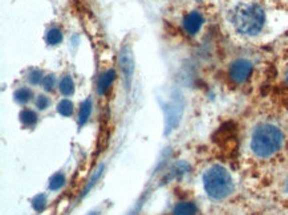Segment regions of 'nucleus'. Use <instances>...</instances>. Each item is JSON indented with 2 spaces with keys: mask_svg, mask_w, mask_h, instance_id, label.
Returning a JSON list of instances; mask_svg holds the SVG:
<instances>
[{
  "mask_svg": "<svg viewBox=\"0 0 288 215\" xmlns=\"http://www.w3.org/2000/svg\"><path fill=\"white\" fill-rule=\"evenodd\" d=\"M43 80H44V76H43L42 71H38V69H35V71H31L28 73V81L32 85H39V84L43 83Z\"/></svg>",
  "mask_w": 288,
  "mask_h": 215,
  "instance_id": "obj_17",
  "label": "nucleus"
},
{
  "mask_svg": "<svg viewBox=\"0 0 288 215\" xmlns=\"http://www.w3.org/2000/svg\"><path fill=\"white\" fill-rule=\"evenodd\" d=\"M14 97H15L16 102H19V104H26V102L30 101L31 97H32V92H31L28 88H19V89L15 92Z\"/></svg>",
  "mask_w": 288,
  "mask_h": 215,
  "instance_id": "obj_16",
  "label": "nucleus"
},
{
  "mask_svg": "<svg viewBox=\"0 0 288 215\" xmlns=\"http://www.w3.org/2000/svg\"><path fill=\"white\" fill-rule=\"evenodd\" d=\"M57 112L61 114V116H64V117H69V116H72L73 113V102L69 101V100H61L59 104H57Z\"/></svg>",
  "mask_w": 288,
  "mask_h": 215,
  "instance_id": "obj_14",
  "label": "nucleus"
},
{
  "mask_svg": "<svg viewBox=\"0 0 288 215\" xmlns=\"http://www.w3.org/2000/svg\"><path fill=\"white\" fill-rule=\"evenodd\" d=\"M65 183V177L64 174L61 173H56L55 175H52L50 179V190L52 191H56V190H60Z\"/></svg>",
  "mask_w": 288,
  "mask_h": 215,
  "instance_id": "obj_15",
  "label": "nucleus"
},
{
  "mask_svg": "<svg viewBox=\"0 0 288 215\" xmlns=\"http://www.w3.org/2000/svg\"><path fill=\"white\" fill-rule=\"evenodd\" d=\"M46 40L50 46H57L63 40V34H61V31L59 28H51L47 32Z\"/></svg>",
  "mask_w": 288,
  "mask_h": 215,
  "instance_id": "obj_13",
  "label": "nucleus"
},
{
  "mask_svg": "<svg viewBox=\"0 0 288 215\" xmlns=\"http://www.w3.org/2000/svg\"><path fill=\"white\" fill-rule=\"evenodd\" d=\"M103 170H104V166H100L99 169L96 170V173H95V175H93V178L91 179V182H89V185H88V187L85 189V194H87L88 191H89V189H91L92 186L95 185V181H97L99 179V177L101 175V173H103Z\"/></svg>",
  "mask_w": 288,
  "mask_h": 215,
  "instance_id": "obj_21",
  "label": "nucleus"
},
{
  "mask_svg": "<svg viewBox=\"0 0 288 215\" xmlns=\"http://www.w3.org/2000/svg\"><path fill=\"white\" fill-rule=\"evenodd\" d=\"M265 23V12L259 4H240L232 12V24L236 31L247 36L258 35Z\"/></svg>",
  "mask_w": 288,
  "mask_h": 215,
  "instance_id": "obj_3",
  "label": "nucleus"
},
{
  "mask_svg": "<svg viewBox=\"0 0 288 215\" xmlns=\"http://www.w3.org/2000/svg\"><path fill=\"white\" fill-rule=\"evenodd\" d=\"M55 84H56V77L53 75H48V76H44V80H43V88L46 89V91H52L53 88H55Z\"/></svg>",
  "mask_w": 288,
  "mask_h": 215,
  "instance_id": "obj_20",
  "label": "nucleus"
},
{
  "mask_svg": "<svg viewBox=\"0 0 288 215\" xmlns=\"http://www.w3.org/2000/svg\"><path fill=\"white\" fill-rule=\"evenodd\" d=\"M118 64L122 73V80L125 83V87L129 89L132 85L133 73H134V59H133L132 48L129 46H125L121 48L120 56H118Z\"/></svg>",
  "mask_w": 288,
  "mask_h": 215,
  "instance_id": "obj_4",
  "label": "nucleus"
},
{
  "mask_svg": "<svg viewBox=\"0 0 288 215\" xmlns=\"http://www.w3.org/2000/svg\"><path fill=\"white\" fill-rule=\"evenodd\" d=\"M51 101L50 98L47 97L44 95H39L36 96V100H35V105L38 108L39 110H46L48 106H50Z\"/></svg>",
  "mask_w": 288,
  "mask_h": 215,
  "instance_id": "obj_19",
  "label": "nucleus"
},
{
  "mask_svg": "<svg viewBox=\"0 0 288 215\" xmlns=\"http://www.w3.org/2000/svg\"><path fill=\"white\" fill-rule=\"evenodd\" d=\"M252 73V63L246 59H238L230 65L228 75L235 84H244Z\"/></svg>",
  "mask_w": 288,
  "mask_h": 215,
  "instance_id": "obj_5",
  "label": "nucleus"
},
{
  "mask_svg": "<svg viewBox=\"0 0 288 215\" xmlns=\"http://www.w3.org/2000/svg\"><path fill=\"white\" fill-rule=\"evenodd\" d=\"M203 187L206 194L214 200H224L235 189L234 179L226 167L212 165L203 174Z\"/></svg>",
  "mask_w": 288,
  "mask_h": 215,
  "instance_id": "obj_2",
  "label": "nucleus"
},
{
  "mask_svg": "<svg viewBox=\"0 0 288 215\" xmlns=\"http://www.w3.org/2000/svg\"><path fill=\"white\" fill-rule=\"evenodd\" d=\"M47 204V196L44 194H40V195L35 196L34 200H32V207L35 208V211H42L43 208L46 207Z\"/></svg>",
  "mask_w": 288,
  "mask_h": 215,
  "instance_id": "obj_18",
  "label": "nucleus"
},
{
  "mask_svg": "<svg viewBox=\"0 0 288 215\" xmlns=\"http://www.w3.org/2000/svg\"><path fill=\"white\" fill-rule=\"evenodd\" d=\"M92 108H93V102H92L91 98H87V100L80 105L79 126H83V125L87 124L92 114Z\"/></svg>",
  "mask_w": 288,
  "mask_h": 215,
  "instance_id": "obj_9",
  "label": "nucleus"
},
{
  "mask_svg": "<svg viewBox=\"0 0 288 215\" xmlns=\"http://www.w3.org/2000/svg\"><path fill=\"white\" fill-rule=\"evenodd\" d=\"M284 143V133L269 122L259 124L251 134V150L259 158H269L280 150Z\"/></svg>",
  "mask_w": 288,
  "mask_h": 215,
  "instance_id": "obj_1",
  "label": "nucleus"
},
{
  "mask_svg": "<svg viewBox=\"0 0 288 215\" xmlns=\"http://www.w3.org/2000/svg\"><path fill=\"white\" fill-rule=\"evenodd\" d=\"M287 83H288V72H287Z\"/></svg>",
  "mask_w": 288,
  "mask_h": 215,
  "instance_id": "obj_23",
  "label": "nucleus"
},
{
  "mask_svg": "<svg viewBox=\"0 0 288 215\" xmlns=\"http://www.w3.org/2000/svg\"><path fill=\"white\" fill-rule=\"evenodd\" d=\"M183 113V105L179 104L178 101H173L169 105V108H166V134L174 130L177 126H178V122L182 117Z\"/></svg>",
  "mask_w": 288,
  "mask_h": 215,
  "instance_id": "obj_6",
  "label": "nucleus"
},
{
  "mask_svg": "<svg viewBox=\"0 0 288 215\" xmlns=\"http://www.w3.org/2000/svg\"><path fill=\"white\" fill-rule=\"evenodd\" d=\"M203 15L199 11H193L187 14L183 19V28L189 35H197L203 26Z\"/></svg>",
  "mask_w": 288,
  "mask_h": 215,
  "instance_id": "obj_7",
  "label": "nucleus"
},
{
  "mask_svg": "<svg viewBox=\"0 0 288 215\" xmlns=\"http://www.w3.org/2000/svg\"><path fill=\"white\" fill-rule=\"evenodd\" d=\"M114 79H116V71L114 69H108L104 73H101V76L97 80V93H99V96L105 95L108 89L112 87Z\"/></svg>",
  "mask_w": 288,
  "mask_h": 215,
  "instance_id": "obj_8",
  "label": "nucleus"
},
{
  "mask_svg": "<svg viewBox=\"0 0 288 215\" xmlns=\"http://www.w3.org/2000/svg\"><path fill=\"white\" fill-rule=\"evenodd\" d=\"M59 91L64 96H71L75 92V83L71 76L65 75L61 77L60 83H59Z\"/></svg>",
  "mask_w": 288,
  "mask_h": 215,
  "instance_id": "obj_11",
  "label": "nucleus"
},
{
  "mask_svg": "<svg viewBox=\"0 0 288 215\" xmlns=\"http://www.w3.org/2000/svg\"><path fill=\"white\" fill-rule=\"evenodd\" d=\"M19 118L22 121V124L26 126H32L38 122V114L32 109H23L20 112Z\"/></svg>",
  "mask_w": 288,
  "mask_h": 215,
  "instance_id": "obj_12",
  "label": "nucleus"
},
{
  "mask_svg": "<svg viewBox=\"0 0 288 215\" xmlns=\"http://www.w3.org/2000/svg\"><path fill=\"white\" fill-rule=\"evenodd\" d=\"M284 190H285V192H288V178L285 179V183H284Z\"/></svg>",
  "mask_w": 288,
  "mask_h": 215,
  "instance_id": "obj_22",
  "label": "nucleus"
},
{
  "mask_svg": "<svg viewBox=\"0 0 288 215\" xmlns=\"http://www.w3.org/2000/svg\"><path fill=\"white\" fill-rule=\"evenodd\" d=\"M198 208L193 202H179L174 207L173 215H197Z\"/></svg>",
  "mask_w": 288,
  "mask_h": 215,
  "instance_id": "obj_10",
  "label": "nucleus"
}]
</instances>
